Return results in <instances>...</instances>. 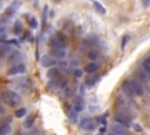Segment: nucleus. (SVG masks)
<instances>
[{
    "label": "nucleus",
    "mask_w": 150,
    "mask_h": 135,
    "mask_svg": "<svg viewBox=\"0 0 150 135\" xmlns=\"http://www.w3.org/2000/svg\"><path fill=\"white\" fill-rule=\"evenodd\" d=\"M14 28H15V30H14V33H15V34H20V33H21V28H22V27H21V22H20L19 20L15 22Z\"/></svg>",
    "instance_id": "24"
},
{
    "label": "nucleus",
    "mask_w": 150,
    "mask_h": 135,
    "mask_svg": "<svg viewBox=\"0 0 150 135\" xmlns=\"http://www.w3.org/2000/svg\"><path fill=\"white\" fill-rule=\"evenodd\" d=\"M93 5L95 6V8L97 10V12H99V13H101V14H104V13H106V8H104V6H103L101 3H99V1H94V3H93Z\"/></svg>",
    "instance_id": "21"
},
{
    "label": "nucleus",
    "mask_w": 150,
    "mask_h": 135,
    "mask_svg": "<svg viewBox=\"0 0 150 135\" xmlns=\"http://www.w3.org/2000/svg\"><path fill=\"white\" fill-rule=\"evenodd\" d=\"M97 79H99V75H89L87 79H86V81H84V84L83 85H86L87 87H92L96 81H97Z\"/></svg>",
    "instance_id": "15"
},
{
    "label": "nucleus",
    "mask_w": 150,
    "mask_h": 135,
    "mask_svg": "<svg viewBox=\"0 0 150 135\" xmlns=\"http://www.w3.org/2000/svg\"><path fill=\"white\" fill-rule=\"evenodd\" d=\"M1 98H3V101L11 107H17L21 103V98L13 91H5Z\"/></svg>",
    "instance_id": "1"
},
{
    "label": "nucleus",
    "mask_w": 150,
    "mask_h": 135,
    "mask_svg": "<svg viewBox=\"0 0 150 135\" xmlns=\"http://www.w3.org/2000/svg\"><path fill=\"white\" fill-rule=\"evenodd\" d=\"M20 60H21V54H20L18 51H12V52H11V54L8 55V59H7L8 64H10V65H12V66L18 65Z\"/></svg>",
    "instance_id": "6"
},
{
    "label": "nucleus",
    "mask_w": 150,
    "mask_h": 135,
    "mask_svg": "<svg viewBox=\"0 0 150 135\" xmlns=\"http://www.w3.org/2000/svg\"><path fill=\"white\" fill-rule=\"evenodd\" d=\"M26 71V66L24 64H18V65H14L12 66L8 71H7V75H17V74H21Z\"/></svg>",
    "instance_id": "5"
},
{
    "label": "nucleus",
    "mask_w": 150,
    "mask_h": 135,
    "mask_svg": "<svg viewBox=\"0 0 150 135\" xmlns=\"http://www.w3.org/2000/svg\"><path fill=\"white\" fill-rule=\"evenodd\" d=\"M142 71L143 73L149 78L150 76V58H145L143 61H142Z\"/></svg>",
    "instance_id": "12"
},
{
    "label": "nucleus",
    "mask_w": 150,
    "mask_h": 135,
    "mask_svg": "<svg viewBox=\"0 0 150 135\" xmlns=\"http://www.w3.org/2000/svg\"><path fill=\"white\" fill-rule=\"evenodd\" d=\"M130 89L133 91L134 95L135 96H142L144 94V88L142 86V84L140 82V81H136V80H128L127 81Z\"/></svg>",
    "instance_id": "2"
},
{
    "label": "nucleus",
    "mask_w": 150,
    "mask_h": 135,
    "mask_svg": "<svg viewBox=\"0 0 150 135\" xmlns=\"http://www.w3.org/2000/svg\"><path fill=\"white\" fill-rule=\"evenodd\" d=\"M6 38V31L4 27H0V39H4Z\"/></svg>",
    "instance_id": "31"
},
{
    "label": "nucleus",
    "mask_w": 150,
    "mask_h": 135,
    "mask_svg": "<svg viewBox=\"0 0 150 135\" xmlns=\"http://www.w3.org/2000/svg\"><path fill=\"white\" fill-rule=\"evenodd\" d=\"M100 135H102V134H100Z\"/></svg>",
    "instance_id": "35"
},
{
    "label": "nucleus",
    "mask_w": 150,
    "mask_h": 135,
    "mask_svg": "<svg viewBox=\"0 0 150 135\" xmlns=\"http://www.w3.org/2000/svg\"><path fill=\"white\" fill-rule=\"evenodd\" d=\"M50 53H52V55L55 57L56 59H64L67 54L65 48H52Z\"/></svg>",
    "instance_id": "10"
},
{
    "label": "nucleus",
    "mask_w": 150,
    "mask_h": 135,
    "mask_svg": "<svg viewBox=\"0 0 150 135\" xmlns=\"http://www.w3.org/2000/svg\"><path fill=\"white\" fill-rule=\"evenodd\" d=\"M88 58L91 59V60H96L97 58H99V54H97V52H95V51H91L88 53Z\"/></svg>",
    "instance_id": "22"
},
{
    "label": "nucleus",
    "mask_w": 150,
    "mask_h": 135,
    "mask_svg": "<svg viewBox=\"0 0 150 135\" xmlns=\"http://www.w3.org/2000/svg\"><path fill=\"white\" fill-rule=\"evenodd\" d=\"M131 127H133V128H134V130H135V132H137V133H141V132H142V127H141L140 125H137V123H133V125H131Z\"/></svg>",
    "instance_id": "30"
},
{
    "label": "nucleus",
    "mask_w": 150,
    "mask_h": 135,
    "mask_svg": "<svg viewBox=\"0 0 150 135\" xmlns=\"http://www.w3.org/2000/svg\"><path fill=\"white\" fill-rule=\"evenodd\" d=\"M109 135H114V134H109Z\"/></svg>",
    "instance_id": "34"
},
{
    "label": "nucleus",
    "mask_w": 150,
    "mask_h": 135,
    "mask_svg": "<svg viewBox=\"0 0 150 135\" xmlns=\"http://www.w3.org/2000/svg\"><path fill=\"white\" fill-rule=\"evenodd\" d=\"M130 40V37L129 35H124L123 38H122V44H121V47H122V49H124L126 48V46H127V44H128V41Z\"/></svg>",
    "instance_id": "25"
},
{
    "label": "nucleus",
    "mask_w": 150,
    "mask_h": 135,
    "mask_svg": "<svg viewBox=\"0 0 150 135\" xmlns=\"http://www.w3.org/2000/svg\"><path fill=\"white\" fill-rule=\"evenodd\" d=\"M122 91H123L124 94H127L128 96H135L134 93H133V91L130 89V87H129V85H128L127 81H124V82L122 84Z\"/></svg>",
    "instance_id": "19"
},
{
    "label": "nucleus",
    "mask_w": 150,
    "mask_h": 135,
    "mask_svg": "<svg viewBox=\"0 0 150 135\" xmlns=\"http://www.w3.org/2000/svg\"><path fill=\"white\" fill-rule=\"evenodd\" d=\"M34 120H35V116H34V115H28V116L26 118V120L24 121V127L27 128V129H29V128L33 126Z\"/></svg>",
    "instance_id": "17"
},
{
    "label": "nucleus",
    "mask_w": 150,
    "mask_h": 135,
    "mask_svg": "<svg viewBox=\"0 0 150 135\" xmlns=\"http://www.w3.org/2000/svg\"><path fill=\"white\" fill-rule=\"evenodd\" d=\"M100 132H101V134H103V133L106 132V127H102V128H100Z\"/></svg>",
    "instance_id": "33"
},
{
    "label": "nucleus",
    "mask_w": 150,
    "mask_h": 135,
    "mask_svg": "<svg viewBox=\"0 0 150 135\" xmlns=\"http://www.w3.org/2000/svg\"><path fill=\"white\" fill-rule=\"evenodd\" d=\"M26 108H20V109H18L17 112H15V116L17 118H22L24 115H26Z\"/></svg>",
    "instance_id": "23"
},
{
    "label": "nucleus",
    "mask_w": 150,
    "mask_h": 135,
    "mask_svg": "<svg viewBox=\"0 0 150 135\" xmlns=\"http://www.w3.org/2000/svg\"><path fill=\"white\" fill-rule=\"evenodd\" d=\"M84 109V102L81 96H75L74 99V111L75 112H82Z\"/></svg>",
    "instance_id": "9"
},
{
    "label": "nucleus",
    "mask_w": 150,
    "mask_h": 135,
    "mask_svg": "<svg viewBox=\"0 0 150 135\" xmlns=\"http://www.w3.org/2000/svg\"><path fill=\"white\" fill-rule=\"evenodd\" d=\"M80 127L82 129H86V130H93L95 128V123L93 121H91L89 119H83L81 125H80Z\"/></svg>",
    "instance_id": "11"
},
{
    "label": "nucleus",
    "mask_w": 150,
    "mask_h": 135,
    "mask_svg": "<svg viewBox=\"0 0 150 135\" xmlns=\"http://www.w3.org/2000/svg\"><path fill=\"white\" fill-rule=\"evenodd\" d=\"M10 51V46L5 44H0V59L4 58Z\"/></svg>",
    "instance_id": "18"
},
{
    "label": "nucleus",
    "mask_w": 150,
    "mask_h": 135,
    "mask_svg": "<svg viewBox=\"0 0 150 135\" xmlns=\"http://www.w3.org/2000/svg\"><path fill=\"white\" fill-rule=\"evenodd\" d=\"M114 120H115V122L116 123H118V125H121V126H123L124 128H130L131 127V121H130V119L126 115V114H123V113H116L115 115H114Z\"/></svg>",
    "instance_id": "3"
},
{
    "label": "nucleus",
    "mask_w": 150,
    "mask_h": 135,
    "mask_svg": "<svg viewBox=\"0 0 150 135\" xmlns=\"http://www.w3.org/2000/svg\"><path fill=\"white\" fill-rule=\"evenodd\" d=\"M40 62H41V66L44 67H52L56 64V60L53 58V57H49V55H44L41 59H40Z\"/></svg>",
    "instance_id": "7"
},
{
    "label": "nucleus",
    "mask_w": 150,
    "mask_h": 135,
    "mask_svg": "<svg viewBox=\"0 0 150 135\" xmlns=\"http://www.w3.org/2000/svg\"><path fill=\"white\" fill-rule=\"evenodd\" d=\"M50 46L52 48H65V42L61 38H59V37H53L50 38Z\"/></svg>",
    "instance_id": "8"
},
{
    "label": "nucleus",
    "mask_w": 150,
    "mask_h": 135,
    "mask_svg": "<svg viewBox=\"0 0 150 135\" xmlns=\"http://www.w3.org/2000/svg\"><path fill=\"white\" fill-rule=\"evenodd\" d=\"M12 132V127L10 125H4L0 128V135H8Z\"/></svg>",
    "instance_id": "20"
},
{
    "label": "nucleus",
    "mask_w": 150,
    "mask_h": 135,
    "mask_svg": "<svg viewBox=\"0 0 150 135\" xmlns=\"http://www.w3.org/2000/svg\"><path fill=\"white\" fill-rule=\"evenodd\" d=\"M99 69V65L95 64V62H91V64H88L86 67H84V72L89 73V74H93L94 72H96Z\"/></svg>",
    "instance_id": "16"
},
{
    "label": "nucleus",
    "mask_w": 150,
    "mask_h": 135,
    "mask_svg": "<svg viewBox=\"0 0 150 135\" xmlns=\"http://www.w3.org/2000/svg\"><path fill=\"white\" fill-rule=\"evenodd\" d=\"M59 75H60V71H59V68H56V67H52V68L47 72V78L50 79V80H55Z\"/></svg>",
    "instance_id": "14"
},
{
    "label": "nucleus",
    "mask_w": 150,
    "mask_h": 135,
    "mask_svg": "<svg viewBox=\"0 0 150 135\" xmlns=\"http://www.w3.org/2000/svg\"><path fill=\"white\" fill-rule=\"evenodd\" d=\"M82 74H83V71L82 69H74V76L75 78H81L82 76Z\"/></svg>",
    "instance_id": "29"
},
{
    "label": "nucleus",
    "mask_w": 150,
    "mask_h": 135,
    "mask_svg": "<svg viewBox=\"0 0 150 135\" xmlns=\"http://www.w3.org/2000/svg\"><path fill=\"white\" fill-rule=\"evenodd\" d=\"M69 118H71V120H72L73 123H76V122H77V114H76L75 112H72V113L69 114Z\"/></svg>",
    "instance_id": "28"
},
{
    "label": "nucleus",
    "mask_w": 150,
    "mask_h": 135,
    "mask_svg": "<svg viewBox=\"0 0 150 135\" xmlns=\"http://www.w3.org/2000/svg\"><path fill=\"white\" fill-rule=\"evenodd\" d=\"M110 129H111V132H113L111 134H114V135H129V134H130L127 128H124L123 126L118 125V123H116V122L110 126Z\"/></svg>",
    "instance_id": "4"
},
{
    "label": "nucleus",
    "mask_w": 150,
    "mask_h": 135,
    "mask_svg": "<svg viewBox=\"0 0 150 135\" xmlns=\"http://www.w3.org/2000/svg\"><path fill=\"white\" fill-rule=\"evenodd\" d=\"M29 26H31L32 28H37V27H38V21H37L35 18H31V19H29Z\"/></svg>",
    "instance_id": "26"
},
{
    "label": "nucleus",
    "mask_w": 150,
    "mask_h": 135,
    "mask_svg": "<svg viewBox=\"0 0 150 135\" xmlns=\"http://www.w3.org/2000/svg\"><path fill=\"white\" fill-rule=\"evenodd\" d=\"M0 114H5V108L0 105Z\"/></svg>",
    "instance_id": "32"
},
{
    "label": "nucleus",
    "mask_w": 150,
    "mask_h": 135,
    "mask_svg": "<svg viewBox=\"0 0 150 135\" xmlns=\"http://www.w3.org/2000/svg\"><path fill=\"white\" fill-rule=\"evenodd\" d=\"M57 87H59V84L56 82V81H54V80H52L50 82H49V85H48V88L49 89H55Z\"/></svg>",
    "instance_id": "27"
},
{
    "label": "nucleus",
    "mask_w": 150,
    "mask_h": 135,
    "mask_svg": "<svg viewBox=\"0 0 150 135\" xmlns=\"http://www.w3.org/2000/svg\"><path fill=\"white\" fill-rule=\"evenodd\" d=\"M20 6H21V3H20V1H14V3H12V4L7 7V10H6V14H8V15L13 14Z\"/></svg>",
    "instance_id": "13"
}]
</instances>
